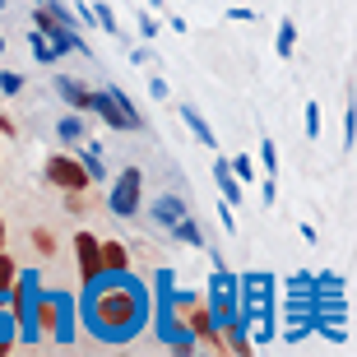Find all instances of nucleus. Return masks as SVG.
<instances>
[{"label":"nucleus","instance_id":"423d86ee","mask_svg":"<svg viewBox=\"0 0 357 357\" xmlns=\"http://www.w3.org/2000/svg\"><path fill=\"white\" fill-rule=\"evenodd\" d=\"M139 190H144V172H139V167H126V172L112 181V199H107L112 213H116V218H135V213H139Z\"/></svg>","mask_w":357,"mask_h":357},{"label":"nucleus","instance_id":"7ed1b4c3","mask_svg":"<svg viewBox=\"0 0 357 357\" xmlns=\"http://www.w3.org/2000/svg\"><path fill=\"white\" fill-rule=\"evenodd\" d=\"M33 28H38V33L52 42L61 56H66V52H84V56H89V52H93L89 42H84L79 28H66V24H61V19L52 14V5H47V0H38V10H33Z\"/></svg>","mask_w":357,"mask_h":357},{"label":"nucleus","instance_id":"473e14b6","mask_svg":"<svg viewBox=\"0 0 357 357\" xmlns=\"http://www.w3.org/2000/svg\"><path fill=\"white\" fill-rule=\"evenodd\" d=\"M0 135H19V126H14V121L5 116V112H0Z\"/></svg>","mask_w":357,"mask_h":357},{"label":"nucleus","instance_id":"a878e982","mask_svg":"<svg viewBox=\"0 0 357 357\" xmlns=\"http://www.w3.org/2000/svg\"><path fill=\"white\" fill-rule=\"evenodd\" d=\"M19 89H24V75H14V70H5V75H0V93H10V98H14Z\"/></svg>","mask_w":357,"mask_h":357},{"label":"nucleus","instance_id":"412c9836","mask_svg":"<svg viewBox=\"0 0 357 357\" xmlns=\"http://www.w3.org/2000/svg\"><path fill=\"white\" fill-rule=\"evenodd\" d=\"M28 42H33V56H38V61H42V66H52V61H61V52H56V47H52V42H47V38H42V33H38V28H33V38H28Z\"/></svg>","mask_w":357,"mask_h":357},{"label":"nucleus","instance_id":"1a4fd4ad","mask_svg":"<svg viewBox=\"0 0 357 357\" xmlns=\"http://www.w3.org/2000/svg\"><path fill=\"white\" fill-rule=\"evenodd\" d=\"M98 251H102V269H107V278H121L126 269H130V251H126L121 241H98Z\"/></svg>","mask_w":357,"mask_h":357},{"label":"nucleus","instance_id":"aec40b11","mask_svg":"<svg viewBox=\"0 0 357 357\" xmlns=\"http://www.w3.org/2000/svg\"><path fill=\"white\" fill-rule=\"evenodd\" d=\"M14 283H19V265H14L10 255L0 251V302H5V292H10Z\"/></svg>","mask_w":357,"mask_h":357},{"label":"nucleus","instance_id":"72a5a7b5","mask_svg":"<svg viewBox=\"0 0 357 357\" xmlns=\"http://www.w3.org/2000/svg\"><path fill=\"white\" fill-rule=\"evenodd\" d=\"M0 251H5V213H0Z\"/></svg>","mask_w":357,"mask_h":357},{"label":"nucleus","instance_id":"a211bd4d","mask_svg":"<svg viewBox=\"0 0 357 357\" xmlns=\"http://www.w3.org/2000/svg\"><path fill=\"white\" fill-rule=\"evenodd\" d=\"M89 19H98V28H102V33L121 38V24H116V14H112V5H107V0H98V5H93V10H89Z\"/></svg>","mask_w":357,"mask_h":357},{"label":"nucleus","instance_id":"393cba45","mask_svg":"<svg viewBox=\"0 0 357 357\" xmlns=\"http://www.w3.org/2000/svg\"><path fill=\"white\" fill-rule=\"evenodd\" d=\"M260 162H265V172H274V167H278V149H274V139H260Z\"/></svg>","mask_w":357,"mask_h":357},{"label":"nucleus","instance_id":"f3484780","mask_svg":"<svg viewBox=\"0 0 357 357\" xmlns=\"http://www.w3.org/2000/svg\"><path fill=\"white\" fill-rule=\"evenodd\" d=\"M33 311H38V330H42V334H56L61 316H56V302H52V297H42V302H33Z\"/></svg>","mask_w":357,"mask_h":357},{"label":"nucleus","instance_id":"f704fd0d","mask_svg":"<svg viewBox=\"0 0 357 357\" xmlns=\"http://www.w3.org/2000/svg\"><path fill=\"white\" fill-rule=\"evenodd\" d=\"M149 5H153V10H162V14H167V0H149Z\"/></svg>","mask_w":357,"mask_h":357},{"label":"nucleus","instance_id":"dca6fc26","mask_svg":"<svg viewBox=\"0 0 357 357\" xmlns=\"http://www.w3.org/2000/svg\"><path fill=\"white\" fill-rule=\"evenodd\" d=\"M33 251H38L42 260H56L61 241H56V232H52V227H33Z\"/></svg>","mask_w":357,"mask_h":357},{"label":"nucleus","instance_id":"2f4dec72","mask_svg":"<svg viewBox=\"0 0 357 357\" xmlns=\"http://www.w3.org/2000/svg\"><path fill=\"white\" fill-rule=\"evenodd\" d=\"M218 218H223V227H227V232H237V218H232V209H227V204L218 209Z\"/></svg>","mask_w":357,"mask_h":357},{"label":"nucleus","instance_id":"7c9ffc66","mask_svg":"<svg viewBox=\"0 0 357 357\" xmlns=\"http://www.w3.org/2000/svg\"><path fill=\"white\" fill-rule=\"evenodd\" d=\"M149 93H153V98H167V79H162V75H158V79H149Z\"/></svg>","mask_w":357,"mask_h":357},{"label":"nucleus","instance_id":"20e7f679","mask_svg":"<svg viewBox=\"0 0 357 357\" xmlns=\"http://www.w3.org/2000/svg\"><path fill=\"white\" fill-rule=\"evenodd\" d=\"M176 325H181L190 339H199V344H218V325H213V306L204 302V297H181L176 302Z\"/></svg>","mask_w":357,"mask_h":357},{"label":"nucleus","instance_id":"c9c22d12","mask_svg":"<svg viewBox=\"0 0 357 357\" xmlns=\"http://www.w3.org/2000/svg\"><path fill=\"white\" fill-rule=\"evenodd\" d=\"M0 52H5V38H0Z\"/></svg>","mask_w":357,"mask_h":357},{"label":"nucleus","instance_id":"f257e3e1","mask_svg":"<svg viewBox=\"0 0 357 357\" xmlns=\"http://www.w3.org/2000/svg\"><path fill=\"white\" fill-rule=\"evenodd\" d=\"M139 292L130 288V283H107V278H98L93 283V302H89V325L98 334H107V339H126V334L139 325Z\"/></svg>","mask_w":357,"mask_h":357},{"label":"nucleus","instance_id":"c85d7f7f","mask_svg":"<svg viewBox=\"0 0 357 357\" xmlns=\"http://www.w3.org/2000/svg\"><path fill=\"white\" fill-rule=\"evenodd\" d=\"M227 19H237V24H255V10H227Z\"/></svg>","mask_w":357,"mask_h":357},{"label":"nucleus","instance_id":"4468645a","mask_svg":"<svg viewBox=\"0 0 357 357\" xmlns=\"http://www.w3.org/2000/svg\"><path fill=\"white\" fill-rule=\"evenodd\" d=\"M274 52H278V61H288V56L297 52V24H292V19H278V42H274Z\"/></svg>","mask_w":357,"mask_h":357},{"label":"nucleus","instance_id":"f8f14e48","mask_svg":"<svg viewBox=\"0 0 357 357\" xmlns=\"http://www.w3.org/2000/svg\"><path fill=\"white\" fill-rule=\"evenodd\" d=\"M213 181H218V190H223V199H227V204H237V199H241V181L232 176L227 158H213Z\"/></svg>","mask_w":357,"mask_h":357},{"label":"nucleus","instance_id":"6e6552de","mask_svg":"<svg viewBox=\"0 0 357 357\" xmlns=\"http://www.w3.org/2000/svg\"><path fill=\"white\" fill-rule=\"evenodd\" d=\"M56 93L66 98L70 112H89V102H93V89L84 79H70V75H61V79H56Z\"/></svg>","mask_w":357,"mask_h":357},{"label":"nucleus","instance_id":"4be33fe9","mask_svg":"<svg viewBox=\"0 0 357 357\" xmlns=\"http://www.w3.org/2000/svg\"><path fill=\"white\" fill-rule=\"evenodd\" d=\"M167 232H176V237H181L185 246H204V237H199V227L190 223V213H185L181 223H172V227H167Z\"/></svg>","mask_w":357,"mask_h":357},{"label":"nucleus","instance_id":"6ab92c4d","mask_svg":"<svg viewBox=\"0 0 357 357\" xmlns=\"http://www.w3.org/2000/svg\"><path fill=\"white\" fill-rule=\"evenodd\" d=\"M56 130H61V139H66V144H79V139H84V112L61 116V126H56Z\"/></svg>","mask_w":357,"mask_h":357},{"label":"nucleus","instance_id":"f03ea898","mask_svg":"<svg viewBox=\"0 0 357 357\" xmlns=\"http://www.w3.org/2000/svg\"><path fill=\"white\" fill-rule=\"evenodd\" d=\"M89 112H93V116H102L107 126H112V130H144V121H139L135 102L116 89V84H112V89H93Z\"/></svg>","mask_w":357,"mask_h":357},{"label":"nucleus","instance_id":"9b49d317","mask_svg":"<svg viewBox=\"0 0 357 357\" xmlns=\"http://www.w3.org/2000/svg\"><path fill=\"white\" fill-rule=\"evenodd\" d=\"M218 353H237V357H246L251 353V339H246V334H241V325H223V330H218Z\"/></svg>","mask_w":357,"mask_h":357},{"label":"nucleus","instance_id":"c756f323","mask_svg":"<svg viewBox=\"0 0 357 357\" xmlns=\"http://www.w3.org/2000/svg\"><path fill=\"white\" fill-rule=\"evenodd\" d=\"M260 195H265V204H274V195H278V185H274V176H265V185H260Z\"/></svg>","mask_w":357,"mask_h":357},{"label":"nucleus","instance_id":"5701e85b","mask_svg":"<svg viewBox=\"0 0 357 357\" xmlns=\"http://www.w3.org/2000/svg\"><path fill=\"white\" fill-rule=\"evenodd\" d=\"M227 167H232V176H237L241 185H246V181H255V167H251V158H246V153H237V158L227 162Z\"/></svg>","mask_w":357,"mask_h":357},{"label":"nucleus","instance_id":"0eeeda50","mask_svg":"<svg viewBox=\"0 0 357 357\" xmlns=\"http://www.w3.org/2000/svg\"><path fill=\"white\" fill-rule=\"evenodd\" d=\"M75 265H79V283H84V288H93L98 278H107L102 251H98V237H93L89 227H84V232H75Z\"/></svg>","mask_w":357,"mask_h":357},{"label":"nucleus","instance_id":"bb28decb","mask_svg":"<svg viewBox=\"0 0 357 357\" xmlns=\"http://www.w3.org/2000/svg\"><path fill=\"white\" fill-rule=\"evenodd\" d=\"M353 135H357V107H348L344 112V144L353 149Z\"/></svg>","mask_w":357,"mask_h":357},{"label":"nucleus","instance_id":"cd10ccee","mask_svg":"<svg viewBox=\"0 0 357 357\" xmlns=\"http://www.w3.org/2000/svg\"><path fill=\"white\" fill-rule=\"evenodd\" d=\"M139 33H144V38H158V19H153V14H139Z\"/></svg>","mask_w":357,"mask_h":357},{"label":"nucleus","instance_id":"2eb2a0df","mask_svg":"<svg viewBox=\"0 0 357 357\" xmlns=\"http://www.w3.org/2000/svg\"><path fill=\"white\" fill-rule=\"evenodd\" d=\"M79 162H84V172H89V181H102V176H107V162H102V149H98V144L79 149Z\"/></svg>","mask_w":357,"mask_h":357},{"label":"nucleus","instance_id":"39448f33","mask_svg":"<svg viewBox=\"0 0 357 357\" xmlns=\"http://www.w3.org/2000/svg\"><path fill=\"white\" fill-rule=\"evenodd\" d=\"M42 176L56 185V190H66V195H84L89 190V172H84L79 153H52V158L42 162Z\"/></svg>","mask_w":357,"mask_h":357},{"label":"nucleus","instance_id":"ddd939ff","mask_svg":"<svg viewBox=\"0 0 357 357\" xmlns=\"http://www.w3.org/2000/svg\"><path fill=\"white\" fill-rule=\"evenodd\" d=\"M153 218H158L162 227L181 223V218H185V204H181V195H158V199H153Z\"/></svg>","mask_w":357,"mask_h":357},{"label":"nucleus","instance_id":"9d476101","mask_svg":"<svg viewBox=\"0 0 357 357\" xmlns=\"http://www.w3.org/2000/svg\"><path fill=\"white\" fill-rule=\"evenodd\" d=\"M181 121L190 126V135H195V139H199L204 149H218V139H213V130H209V121L199 116V107H190V102H185V107H181Z\"/></svg>","mask_w":357,"mask_h":357},{"label":"nucleus","instance_id":"b1692460","mask_svg":"<svg viewBox=\"0 0 357 357\" xmlns=\"http://www.w3.org/2000/svg\"><path fill=\"white\" fill-rule=\"evenodd\" d=\"M306 139H320V102H306Z\"/></svg>","mask_w":357,"mask_h":357}]
</instances>
